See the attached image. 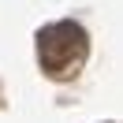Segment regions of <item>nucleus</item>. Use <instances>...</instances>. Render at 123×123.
Returning a JSON list of instances; mask_svg holds the SVG:
<instances>
[{
  "label": "nucleus",
  "mask_w": 123,
  "mask_h": 123,
  "mask_svg": "<svg viewBox=\"0 0 123 123\" xmlns=\"http://www.w3.org/2000/svg\"><path fill=\"white\" fill-rule=\"evenodd\" d=\"M90 52V37L78 23H52L37 30V60L49 78H71Z\"/></svg>",
  "instance_id": "1"
}]
</instances>
